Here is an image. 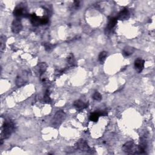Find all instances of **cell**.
Returning a JSON list of instances; mask_svg holds the SVG:
<instances>
[{"instance_id": "1", "label": "cell", "mask_w": 155, "mask_h": 155, "mask_svg": "<svg viewBox=\"0 0 155 155\" xmlns=\"http://www.w3.org/2000/svg\"><path fill=\"white\" fill-rule=\"evenodd\" d=\"M15 130V125L11 119H6L3 125L2 132V139H8Z\"/></svg>"}, {"instance_id": "2", "label": "cell", "mask_w": 155, "mask_h": 155, "mask_svg": "<svg viewBox=\"0 0 155 155\" xmlns=\"http://www.w3.org/2000/svg\"><path fill=\"white\" fill-rule=\"evenodd\" d=\"M122 150L127 154H139L138 148L132 141H129L125 143L122 146Z\"/></svg>"}, {"instance_id": "3", "label": "cell", "mask_w": 155, "mask_h": 155, "mask_svg": "<svg viewBox=\"0 0 155 155\" xmlns=\"http://www.w3.org/2000/svg\"><path fill=\"white\" fill-rule=\"evenodd\" d=\"M66 117V115L64 112V111L63 110L58 111L55 113L53 118V121H52L53 125L57 127L59 126L65 120Z\"/></svg>"}, {"instance_id": "4", "label": "cell", "mask_w": 155, "mask_h": 155, "mask_svg": "<svg viewBox=\"0 0 155 155\" xmlns=\"http://www.w3.org/2000/svg\"><path fill=\"white\" fill-rule=\"evenodd\" d=\"M22 5H19L18 6H17L14 12H13V14L14 15L17 17V18H20V17H26L27 16H30L27 12V11L26 9V8H24V6H21Z\"/></svg>"}, {"instance_id": "5", "label": "cell", "mask_w": 155, "mask_h": 155, "mask_svg": "<svg viewBox=\"0 0 155 155\" xmlns=\"http://www.w3.org/2000/svg\"><path fill=\"white\" fill-rule=\"evenodd\" d=\"M147 147V137L146 135H144L140 138L139 144L138 147L139 154H146V149Z\"/></svg>"}, {"instance_id": "6", "label": "cell", "mask_w": 155, "mask_h": 155, "mask_svg": "<svg viewBox=\"0 0 155 155\" xmlns=\"http://www.w3.org/2000/svg\"><path fill=\"white\" fill-rule=\"evenodd\" d=\"M76 148L82 151H84V152H88V153H92V151L91 150V148H90V147L88 145L87 142L84 140V139H79L76 144Z\"/></svg>"}, {"instance_id": "7", "label": "cell", "mask_w": 155, "mask_h": 155, "mask_svg": "<svg viewBox=\"0 0 155 155\" xmlns=\"http://www.w3.org/2000/svg\"><path fill=\"white\" fill-rule=\"evenodd\" d=\"M27 73L26 72L18 75L16 78L15 82L16 85L18 87H21V86L24 85L27 82Z\"/></svg>"}, {"instance_id": "8", "label": "cell", "mask_w": 155, "mask_h": 155, "mask_svg": "<svg viewBox=\"0 0 155 155\" xmlns=\"http://www.w3.org/2000/svg\"><path fill=\"white\" fill-rule=\"evenodd\" d=\"M23 24L20 18L14 20L12 24V31L14 33H19L23 29Z\"/></svg>"}, {"instance_id": "9", "label": "cell", "mask_w": 155, "mask_h": 155, "mask_svg": "<svg viewBox=\"0 0 155 155\" xmlns=\"http://www.w3.org/2000/svg\"><path fill=\"white\" fill-rule=\"evenodd\" d=\"M117 18L115 17H110L109 18V22L106 29V33H109L112 32V30L114 29L116 24H117Z\"/></svg>"}, {"instance_id": "10", "label": "cell", "mask_w": 155, "mask_h": 155, "mask_svg": "<svg viewBox=\"0 0 155 155\" xmlns=\"http://www.w3.org/2000/svg\"><path fill=\"white\" fill-rule=\"evenodd\" d=\"M130 17V12L127 8H125L122 11L119 12V13L118 14V16L116 17L117 20L124 21L126 20H128Z\"/></svg>"}, {"instance_id": "11", "label": "cell", "mask_w": 155, "mask_h": 155, "mask_svg": "<svg viewBox=\"0 0 155 155\" xmlns=\"http://www.w3.org/2000/svg\"><path fill=\"white\" fill-rule=\"evenodd\" d=\"M145 61L142 58H138L135 61V68L138 73H141L144 68Z\"/></svg>"}, {"instance_id": "12", "label": "cell", "mask_w": 155, "mask_h": 155, "mask_svg": "<svg viewBox=\"0 0 155 155\" xmlns=\"http://www.w3.org/2000/svg\"><path fill=\"white\" fill-rule=\"evenodd\" d=\"M29 17L30 18L31 23L33 26H38L41 25V17H38L35 14L30 15Z\"/></svg>"}, {"instance_id": "13", "label": "cell", "mask_w": 155, "mask_h": 155, "mask_svg": "<svg viewBox=\"0 0 155 155\" xmlns=\"http://www.w3.org/2000/svg\"><path fill=\"white\" fill-rule=\"evenodd\" d=\"M67 66L69 68H73L77 66V63L75 56L73 54H70L67 58Z\"/></svg>"}, {"instance_id": "14", "label": "cell", "mask_w": 155, "mask_h": 155, "mask_svg": "<svg viewBox=\"0 0 155 155\" xmlns=\"http://www.w3.org/2000/svg\"><path fill=\"white\" fill-rule=\"evenodd\" d=\"M135 50V48L134 47L127 45L124 48L123 51H122V54L124 57H127L132 55L134 53Z\"/></svg>"}, {"instance_id": "15", "label": "cell", "mask_w": 155, "mask_h": 155, "mask_svg": "<svg viewBox=\"0 0 155 155\" xmlns=\"http://www.w3.org/2000/svg\"><path fill=\"white\" fill-rule=\"evenodd\" d=\"M73 106L75 107V108H76V109H78L79 110H81L84 109L88 107H87L88 105L87 104L84 103L83 101H82L81 100L75 101L73 103Z\"/></svg>"}, {"instance_id": "16", "label": "cell", "mask_w": 155, "mask_h": 155, "mask_svg": "<svg viewBox=\"0 0 155 155\" xmlns=\"http://www.w3.org/2000/svg\"><path fill=\"white\" fill-rule=\"evenodd\" d=\"M101 116V111H95V112L92 113L90 115V117H89V119L90 121H92V122H98V119H99V116Z\"/></svg>"}, {"instance_id": "17", "label": "cell", "mask_w": 155, "mask_h": 155, "mask_svg": "<svg viewBox=\"0 0 155 155\" xmlns=\"http://www.w3.org/2000/svg\"><path fill=\"white\" fill-rule=\"evenodd\" d=\"M107 57V51H101V52L99 54V57H98L99 61L100 62L101 64H104V63L105 62V61L106 60Z\"/></svg>"}, {"instance_id": "18", "label": "cell", "mask_w": 155, "mask_h": 155, "mask_svg": "<svg viewBox=\"0 0 155 155\" xmlns=\"http://www.w3.org/2000/svg\"><path fill=\"white\" fill-rule=\"evenodd\" d=\"M0 44H1L0 50H1L2 52H3L6 48V37L3 35H2L0 37Z\"/></svg>"}, {"instance_id": "19", "label": "cell", "mask_w": 155, "mask_h": 155, "mask_svg": "<svg viewBox=\"0 0 155 155\" xmlns=\"http://www.w3.org/2000/svg\"><path fill=\"white\" fill-rule=\"evenodd\" d=\"M47 64L45 63H41L38 64V67H39V71L40 72V75L41 76L46 70L47 69Z\"/></svg>"}, {"instance_id": "20", "label": "cell", "mask_w": 155, "mask_h": 155, "mask_svg": "<svg viewBox=\"0 0 155 155\" xmlns=\"http://www.w3.org/2000/svg\"><path fill=\"white\" fill-rule=\"evenodd\" d=\"M42 45L44 47L45 50L47 51L51 50L55 47V45L51 44V43H49V42H43Z\"/></svg>"}, {"instance_id": "21", "label": "cell", "mask_w": 155, "mask_h": 155, "mask_svg": "<svg viewBox=\"0 0 155 155\" xmlns=\"http://www.w3.org/2000/svg\"><path fill=\"white\" fill-rule=\"evenodd\" d=\"M43 101L45 103H50L51 101L50 98V93H49L48 90H47L45 92L44 98H43Z\"/></svg>"}, {"instance_id": "22", "label": "cell", "mask_w": 155, "mask_h": 155, "mask_svg": "<svg viewBox=\"0 0 155 155\" xmlns=\"http://www.w3.org/2000/svg\"><path fill=\"white\" fill-rule=\"evenodd\" d=\"M93 98L96 101H100L102 99V95L98 91H95L93 95Z\"/></svg>"}, {"instance_id": "23", "label": "cell", "mask_w": 155, "mask_h": 155, "mask_svg": "<svg viewBox=\"0 0 155 155\" xmlns=\"http://www.w3.org/2000/svg\"><path fill=\"white\" fill-rule=\"evenodd\" d=\"M48 22V19L47 17H41V25L46 24Z\"/></svg>"}]
</instances>
